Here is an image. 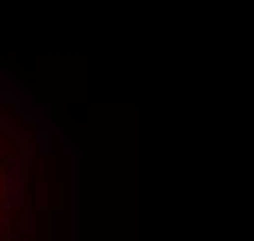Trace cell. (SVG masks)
Returning a JSON list of instances; mask_svg holds the SVG:
<instances>
[{
	"instance_id": "obj_1",
	"label": "cell",
	"mask_w": 254,
	"mask_h": 241,
	"mask_svg": "<svg viewBox=\"0 0 254 241\" xmlns=\"http://www.w3.org/2000/svg\"><path fill=\"white\" fill-rule=\"evenodd\" d=\"M49 137L39 114L0 85V241H46Z\"/></svg>"
}]
</instances>
